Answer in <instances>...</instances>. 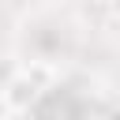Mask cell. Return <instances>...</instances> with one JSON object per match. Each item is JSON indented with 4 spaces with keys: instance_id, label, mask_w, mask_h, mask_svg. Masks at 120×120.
Listing matches in <instances>:
<instances>
[{
    "instance_id": "cell-1",
    "label": "cell",
    "mask_w": 120,
    "mask_h": 120,
    "mask_svg": "<svg viewBox=\"0 0 120 120\" xmlns=\"http://www.w3.org/2000/svg\"><path fill=\"white\" fill-rule=\"evenodd\" d=\"M41 94H45V86H41L26 68H19V75L11 79V86H8V90H4V98H0V109H4L8 116H22V112L38 109Z\"/></svg>"
},
{
    "instance_id": "cell-2",
    "label": "cell",
    "mask_w": 120,
    "mask_h": 120,
    "mask_svg": "<svg viewBox=\"0 0 120 120\" xmlns=\"http://www.w3.org/2000/svg\"><path fill=\"white\" fill-rule=\"evenodd\" d=\"M19 75V60H11V56H0V98H4V90L11 86V79Z\"/></svg>"
},
{
    "instance_id": "cell-3",
    "label": "cell",
    "mask_w": 120,
    "mask_h": 120,
    "mask_svg": "<svg viewBox=\"0 0 120 120\" xmlns=\"http://www.w3.org/2000/svg\"><path fill=\"white\" fill-rule=\"evenodd\" d=\"M105 8H109V15L120 22V0H105Z\"/></svg>"
}]
</instances>
